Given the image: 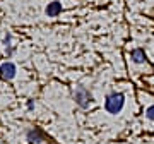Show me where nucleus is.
Here are the masks:
<instances>
[{
    "label": "nucleus",
    "mask_w": 154,
    "mask_h": 144,
    "mask_svg": "<svg viewBox=\"0 0 154 144\" xmlns=\"http://www.w3.org/2000/svg\"><path fill=\"white\" fill-rule=\"evenodd\" d=\"M91 101H93V98H91L89 91H86L84 88H77V89H75V103H77L79 106L88 108Z\"/></svg>",
    "instance_id": "nucleus-2"
},
{
    "label": "nucleus",
    "mask_w": 154,
    "mask_h": 144,
    "mask_svg": "<svg viewBox=\"0 0 154 144\" xmlns=\"http://www.w3.org/2000/svg\"><path fill=\"white\" fill-rule=\"evenodd\" d=\"M132 60L137 62V64H140V62L146 60V53H144V50H140V48L132 50Z\"/></svg>",
    "instance_id": "nucleus-5"
},
{
    "label": "nucleus",
    "mask_w": 154,
    "mask_h": 144,
    "mask_svg": "<svg viewBox=\"0 0 154 144\" xmlns=\"http://www.w3.org/2000/svg\"><path fill=\"white\" fill-rule=\"evenodd\" d=\"M0 76H2V79H5V81H11L16 76V65L12 62H5L4 65L0 67Z\"/></svg>",
    "instance_id": "nucleus-3"
},
{
    "label": "nucleus",
    "mask_w": 154,
    "mask_h": 144,
    "mask_svg": "<svg viewBox=\"0 0 154 144\" xmlns=\"http://www.w3.org/2000/svg\"><path fill=\"white\" fill-rule=\"evenodd\" d=\"M123 101H125V98H123L122 93H113L106 98L105 108L110 111V113H118V111L123 108Z\"/></svg>",
    "instance_id": "nucleus-1"
},
{
    "label": "nucleus",
    "mask_w": 154,
    "mask_h": 144,
    "mask_svg": "<svg viewBox=\"0 0 154 144\" xmlns=\"http://www.w3.org/2000/svg\"><path fill=\"white\" fill-rule=\"evenodd\" d=\"M28 137H29V141H33V142H39L43 136H41V132H39V130H29Z\"/></svg>",
    "instance_id": "nucleus-6"
},
{
    "label": "nucleus",
    "mask_w": 154,
    "mask_h": 144,
    "mask_svg": "<svg viewBox=\"0 0 154 144\" xmlns=\"http://www.w3.org/2000/svg\"><path fill=\"white\" fill-rule=\"evenodd\" d=\"M146 115H147V118H149V120H154V105H152V106H149V108H147V111H146Z\"/></svg>",
    "instance_id": "nucleus-7"
},
{
    "label": "nucleus",
    "mask_w": 154,
    "mask_h": 144,
    "mask_svg": "<svg viewBox=\"0 0 154 144\" xmlns=\"http://www.w3.org/2000/svg\"><path fill=\"white\" fill-rule=\"evenodd\" d=\"M60 12H62L60 2H51V4H48V7H46V16L48 17H57Z\"/></svg>",
    "instance_id": "nucleus-4"
}]
</instances>
